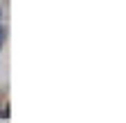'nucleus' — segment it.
I'll use <instances>...</instances> for the list:
<instances>
[{
  "instance_id": "obj_1",
  "label": "nucleus",
  "mask_w": 126,
  "mask_h": 123,
  "mask_svg": "<svg viewBox=\"0 0 126 123\" xmlns=\"http://www.w3.org/2000/svg\"><path fill=\"white\" fill-rule=\"evenodd\" d=\"M5 37H7V30L0 25V48H2V43H5Z\"/></svg>"
},
{
  "instance_id": "obj_2",
  "label": "nucleus",
  "mask_w": 126,
  "mask_h": 123,
  "mask_svg": "<svg viewBox=\"0 0 126 123\" xmlns=\"http://www.w3.org/2000/svg\"><path fill=\"white\" fill-rule=\"evenodd\" d=\"M0 119H9V107H7V110H2V112H0Z\"/></svg>"
}]
</instances>
